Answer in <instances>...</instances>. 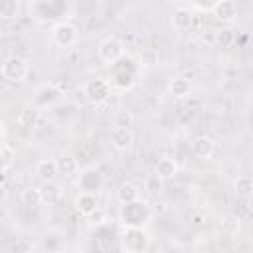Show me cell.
Segmentation results:
<instances>
[{"mask_svg":"<svg viewBox=\"0 0 253 253\" xmlns=\"http://www.w3.org/2000/svg\"><path fill=\"white\" fill-rule=\"evenodd\" d=\"M85 97L91 105H103L111 97V83L105 77H95L85 83Z\"/></svg>","mask_w":253,"mask_h":253,"instance_id":"6","label":"cell"},{"mask_svg":"<svg viewBox=\"0 0 253 253\" xmlns=\"http://www.w3.org/2000/svg\"><path fill=\"white\" fill-rule=\"evenodd\" d=\"M117 200H119V204H123V206L140 200V190H138V186L132 184V182H123V184L119 186V190H117Z\"/></svg>","mask_w":253,"mask_h":253,"instance_id":"17","label":"cell"},{"mask_svg":"<svg viewBox=\"0 0 253 253\" xmlns=\"http://www.w3.org/2000/svg\"><path fill=\"white\" fill-rule=\"evenodd\" d=\"M210 12L221 22H231L237 16V2L235 0H217L211 4Z\"/></svg>","mask_w":253,"mask_h":253,"instance_id":"10","label":"cell"},{"mask_svg":"<svg viewBox=\"0 0 253 253\" xmlns=\"http://www.w3.org/2000/svg\"><path fill=\"white\" fill-rule=\"evenodd\" d=\"M22 204L28 208V210H36L42 206V194H40V188H26L22 190Z\"/></svg>","mask_w":253,"mask_h":253,"instance_id":"21","label":"cell"},{"mask_svg":"<svg viewBox=\"0 0 253 253\" xmlns=\"http://www.w3.org/2000/svg\"><path fill=\"white\" fill-rule=\"evenodd\" d=\"M20 2L18 0H0V18L2 20H14L20 16Z\"/></svg>","mask_w":253,"mask_h":253,"instance_id":"22","label":"cell"},{"mask_svg":"<svg viewBox=\"0 0 253 253\" xmlns=\"http://www.w3.org/2000/svg\"><path fill=\"white\" fill-rule=\"evenodd\" d=\"M148 219H150V210L142 200L125 204L121 208L123 227H144V223H148Z\"/></svg>","mask_w":253,"mask_h":253,"instance_id":"2","label":"cell"},{"mask_svg":"<svg viewBox=\"0 0 253 253\" xmlns=\"http://www.w3.org/2000/svg\"><path fill=\"white\" fill-rule=\"evenodd\" d=\"M132 142H134V134H132L130 128H113L111 130V144L117 150L125 152L132 146Z\"/></svg>","mask_w":253,"mask_h":253,"instance_id":"14","label":"cell"},{"mask_svg":"<svg viewBox=\"0 0 253 253\" xmlns=\"http://www.w3.org/2000/svg\"><path fill=\"white\" fill-rule=\"evenodd\" d=\"M103 184H105V176L95 166H87V168L79 170V174H77V188H79V192L97 196V192L103 188Z\"/></svg>","mask_w":253,"mask_h":253,"instance_id":"5","label":"cell"},{"mask_svg":"<svg viewBox=\"0 0 253 253\" xmlns=\"http://www.w3.org/2000/svg\"><path fill=\"white\" fill-rule=\"evenodd\" d=\"M28 61L20 55H10L0 65V75L10 83H20L28 77Z\"/></svg>","mask_w":253,"mask_h":253,"instance_id":"4","label":"cell"},{"mask_svg":"<svg viewBox=\"0 0 253 253\" xmlns=\"http://www.w3.org/2000/svg\"><path fill=\"white\" fill-rule=\"evenodd\" d=\"M215 43L219 47H231L235 43V32L229 28H221L215 32Z\"/></svg>","mask_w":253,"mask_h":253,"instance_id":"24","label":"cell"},{"mask_svg":"<svg viewBox=\"0 0 253 253\" xmlns=\"http://www.w3.org/2000/svg\"><path fill=\"white\" fill-rule=\"evenodd\" d=\"M40 194H42V204H57L59 198H61V188L55 184V182H47L40 188Z\"/></svg>","mask_w":253,"mask_h":253,"instance_id":"20","label":"cell"},{"mask_svg":"<svg viewBox=\"0 0 253 253\" xmlns=\"http://www.w3.org/2000/svg\"><path fill=\"white\" fill-rule=\"evenodd\" d=\"M121 247L125 253H146L150 247V235L142 227H123Z\"/></svg>","mask_w":253,"mask_h":253,"instance_id":"1","label":"cell"},{"mask_svg":"<svg viewBox=\"0 0 253 253\" xmlns=\"http://www.w3.org/2000/svg\"><path fill=\"white\" fill-rule=\"evenodd\" d=\"M233 190H235V196L241 198V200H249L251 194H253V178L249 174H241L235 178L233 182Z\"/></svg>","mask_w":253,"mask_h":253,"instance_id":"19","label":"cell"},{"mask_svg":"<svg viewBox=\"0 0 253 253\" xmlns=\"http://www.w3.org/2000/svg\"><path fill=\"white\" fill-rule=\"evenodd\" d=\"M34 172H36V176L42 180V184L55 182V178L59 176V172H57V164H55L53 158H43V160H40V162L36 164Z\"/></svg>","mask_w":253,"mask_h":253,"instance_id":"12","label":"cell"},{"mask_svg":"<svg viewBox=\"0 0 253 253\" xmlns=\"http://www.w3.org/2000/svg\"><path fill=\"white\" fill-rule=\"evenodd\" d=\"M4 200H6V186L0 184V202H4Z\"/></svg>","mask_w":253,"mask_h":253,"instance_id":"26","label":"cell"},{"mask_svg":"<svg viewBox=\"0 0 253 253\" xmlns=\"http://www.w3.org/2000/svg\"><path fill=\"white\" fill-rule=\"evenodd\" d=\"M168 93H170L174 99H186V97H190V93H192V83H190L186 77H174V79H170V83H168Z\"/></svg>","mask_w":253,"mask_h":253,"instance_id":"16","label":"cell"},{"mask_svg":"<svg viewBox=\"0 0 253 253\" xmlns=\"http://www.w3.org/2000/svg\"><path fill=\"white\" fill-rule=\"evenodd\" d=\"M77 38H79V32L69 22H63L61 20V22H57V24L51 26V40L59 47H71V45H75Z\"/></svg>","mask_w":253,"mask_h":253,"instance_id":"7","label":"cell"},{"mask_svg":"<svg viewBox=\"0 0 253 253\" xmlns=\"http://www.w3.org/2000/svg\"><path fill=\"white\" fill-rule=\"evenodd\" d=\"M55 164H57L59 176L71 178V176H77V174H79V162H77V158H75L73 154H69V152L59 154V158H55Z\"/></svg>","mask_w":253,"mask_h":253,"instance_id":"13","label":"cell"},{"mask_svg":"<svg viewBox=\"0 0 253 253\" xmlns=\"http://www.w3.org/2000/svg\"><path fill=\"white\" fill-rule=\"evenodd\" d=\"M73 208H75L81 215L89 217V215H93V213L97 211V208H99V204H97V196L79 192V194L73 198Z\"/></svg>","mask_w":253,"mask_h":253,"instance_id":"11","label":"cell"},{"mask_svg":"<svg viewBox=\"0 0 253 253\" xmlns=\"http://www.w3.org/2000/svg\"><path fill=\"white\" fill-rule=\"evenodd\" d=\"M194 24V12L190 10V8H178V10H174V14H172V26L176 28V30H180V32H184V30H188L190 26Z\"/></svg>","mask_w":253,"mask_h":253,"instance_id":"18","label":"cell"},{"mask_svg":"<svg viewBox=\"0 0 253 253\" xmlns=\"http://www.w3.org/2000/svg\"><path fill=\"white\" fill-rule=\"evenodd\" d=\"M178 174V162L174 158H160L154 166V176L158 180H172Z\"/></svg>","mask_w":253,"mask_h":253,"instance_id":"15","label":"cell"},{"mask_svg":"<svg viewBox=\"0 0 253 253\" xmlns=\"http://www.w3.org/2000/svg\"><path fill=\"white\" fill-rule=\"evenodd\" d=\"M134 123V115L126 109H119L113 113V128H130Z\"/></svg>","mask_w":253,"mask_h":253,"instance_id":"23","label":"cell"},{"mask_svg":"<svg viewBox=\"0 0 253 253\" xmlns=\"http://www.w3.org/2000/svg\"><path fill=\"white\" fill-rule=\"evenodd\" d=\"M97 55L103 63L107 65H117V61H121L125 57V43L115 38V36H109L105 38L103 42H99L97 45Z\"/></svg>","mask_w":253,"mask_h":253,"instance_id":"3","label":"cell"},{"mask_svg":"<svg viewBox=\"0 0 253 253\" xmlns=\"http://www.w3.org/2000/svg\"><path fill=\"white\" fill-rule=\"evenodd\" d=\"M59 99H61V89L53 83H45L36 91L34 105H36V109H43V107H49V105L57 103Z\"/></svg>","mask_w":253,"mask_h":253,"instance_id":"8","label":"cell"},{"mask_svg":"<svg viewBox=\"0 0 253 253\" xmlns=\"http://www.w3.org/2000/svg\"><path fill=\"white\" fill-rule=\"evenodd\" d=\"M18 123H20V126H26V128L36 126V123H38V109H36V107L24 109V111L20 113V117H18Z\"/></svg>","mask_w":253,"mask_h":253,"instance_id":"25","label":"cell"},{"mask_svg":"<svg viewBox=\"0 0 253 253\" xmlns=\"http://www.w3.org/2000/svg\"><path fill=\"white\" fill-rule=\"evenodd\" d=\"M213 150H215V142H213L211 136H208V134L194 136V140H192V152H194V156H198L202 160H208V158H211Z\"/></svg>","mask_w":253,"mask_h":253,"instance_id":"9","label":"cell"}]
</instances>
